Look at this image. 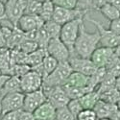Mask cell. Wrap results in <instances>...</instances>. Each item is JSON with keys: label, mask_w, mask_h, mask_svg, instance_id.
<instances>
[{"label": "cell", "mask_w": 120, "mask_h": 120, "mask_svg": "<svg viewBox=\"0 0 120 120\" xmlns=\"http://www.w3.org/2000/svg\"><path fill=\"white\" fill-rule=\"evenodd\" d=\"M42 2H39L38 0H29L27 2L25 9H24V15H38L41 9Z\"/></svg>", "instance_id": "cell-30"}, {"label": "cell", "mask_w": 120, "mask_h": 120, "mask_svg": "<svg viewBox=\"0 0 120 120\" xmlns=\"http://www.w3.org/2000/svg\"><path fill=\"white\" fill-rule=\"evenodd\" d=\"M23 99H24V93L22 92H14L4 95L1 98L2 114L22 109Z\"/></svg>", "instance_id": "cell-8"}, {"label": "cell", "mask_w": 120, "mask_h": 120, "mask_svg": "<svg viewBox=\"0 0 120 120\" xmlns=\"http://www.w3.org/2000/svg\"><path fill=\"white\" fill-rule=\"evenodd\" d=\"M27 1H29V0H27Z\"/></svg>", "instance_id": "cell-53"}, {"label": "cell", "mask_w": 120, "mask_h": 120, "mask_svg": "<svg viewBox=\"0 0 120 120\" xmlns=\"http://www.w3.org/2000/svg\"><path fill=\"white\" fill-rule=\"evenodd\" d=\"M113 53H114V56L117 57L118 59H120V44H118L114 49H113Z\"/></svg>", "instance_id": "cell-43"}, {"label": "cell", "mask_w": 120, "mask_h": 120, "mask_svg": "<svg viewBox=\"0 0 120 120\" xmlns=\"http://www.w3.org/2000/svg\"><path fill=\"white\" fill-rule=\"evenodd\" d=\"M55 120H76L73 114L69 112L67 107H63L56 109V118Z\"/></svg>", "instance_id": "cell-33"}, {"label": "cell", "mask_w": 120, "mask_h": 120, "mask_svg": "<svg viewBox=\"0 0 120 120\" xmlns=\"http://www.w3.org/2000/svg\"><path fill=\"white\" fill-rule=\"evenodd\" d=\"M4 17V3L0 2V19Z\"/></svg>", "instance_id": "cell-45"}, {"label": "cell", "mask_w": 120, "mask_h": 120, "mask_svg": "<svg viewBox=\"0 0 120 120\" xmlns=\"http://www.w3.org/2000/svg\"><path fill=\"white\" fill-rule=\"evenodd\" d=\"M97 119L98 118L93 109H83L76 117V120H97Z\"/></svg>", "instance_id": "cell-36"}, {"label": "cell", "mask_w": 120, "mask_h": 120, "mask_svg": "<svg viewBox=\"0 0 120 120\" xmlns=\"http://www.w3.org/2000/svg\"><path fill=\"white\" fill-rule=\"evenodd\" d=\"M0 27H1V23H0Z\"/></svg>", "instance_id": "cell-52"}, {"label": "cell", "mask_w": 120, "mask_h": 120, "mask_svg": "<svg viewBox=\"0 0 120 120\" xmlns=\"http://www.w3.org/2000/svg\"><path fill=\"white\" fill-rule=\"evenodd\" d=\"M114 87H116L115 86V78L107 75V77L98 85L95 90L98 92V94H101V93L108 91L109 89H112Z\"/></svg>", "instance_id": "cell-28"}, {"label": "cell", "mask_w": 120, "mask_h": 120, "mask_svg": "<svg viewBox=\"0 0 120 120\" xmlns=\"http://www.w3.org/2000/svg\"><path fill=\"white\" fill-rule=\"evenodd\" d=\"M52 3L64 9H77V0H52Z\"/></svg>", "instance_id": "cell-35"}, {"label": "cell", "mask_w": 120, "mask_h": 120, "mask_svg": "<svg viewBox=\"0 0 120 120\" xmlns=\"http://www.w3.org/2000/svg\"><path fill=\"white\" fill-rule=\"evenodd\" d=\"M99 98L100 100H102V101L106 103L116 105L118 100L120 99V90H118L116 87H114L112 89H109L108 91L99 94Z\"/></svg>", "instance_id": "cell-25"}, {"label": "cell", "mask_w": 120, "mask_h": 120, "mask_svg": "<svg viewBox=\"0 0 120 120\" xmlns=\"http://www.w3.org/2000/svg\"><path fill=\"white\" fill-rule=\"evenodd\" d=\"M39 2H46V1H52V0H38Z\"/></svg>", "instance_id": "cell-50"}, {"label": "cell", "mask_w": 120, "mask_h": 120, "mask_svg": "<svg viewBox=\"0 0 120 120\" xmlns=\"http://www.w3.org/2000/svg\"><path fill=\"white\" fill-rule=\"evenodd\" d=\"M49 41H50V37L45 32V30L43 29V27H41L38 30L37 38H36V42L38 43V48L46 50V47L48 45Z\"/></svg>", "instance_id": "cell-29"}, {"label": "cell", "mask_w": 120, "mask_h": 120, "mask_svg": "<svg viewBox=\"0 0 120 120\" xmlns=\"http://www.w3.org/2000/svg\"><path fill=\"white\" fill-rule=\"evenodd\" d=\"M88 82H89V76H86L84 74L72 71V73L69 75V77L67 78L66 82L64 86H88Z\"/></svg>", "instance_id": "cell-19"}, {"label": "cell", "mask_w": 120, "mask_h": 120, "mask_svg": "<svg viewBox=\"0 0 120 120\" xmlns=\"http://www.w3.org/2000/svg\"><path fill=\"white\" fill-rule=\"evenodd\" d=\"M112 120H120V111H117L113 113V115L112 116V118H111Z\"/></svg>", "instance_id": "cell-44"}, {"label": "cell", "mask_w": 120, "mask_h": 120, "mask_svg": "<svg viewBox=\"0 0 120 120\" xmlns=\"http://www.w3.org/2000/svg\"><path fill=\"white\" fill-rule=\"evenodd\" d=\"M53 11H54V4L52 3V1L42 2L41 9V12L38 14V16L41 17V19L43 22L52 20Z\"/></svg>", "instance_id": "cell-26"}, {"label": "cell", "mask_w": 120, "mask_h": 120, "mask_svg": "<svg viewBox=\"0 0 120 120\" xmlns=\"http://www.w3.org/2000/svg\"><path fill=\"white\" fill-rule=\"evenodd\" d=\"M115 86L118 90H120V75L115 79Z\"/></svg>", "instance_id": "cell-46"}, {"label": "cell", "mask_w": 120, "mask_h": 120, "mask_svg": "<svg viewBox=\"0 0 120 120\" xmlns=\"http://www.w3.org/2000/svg\"><path fill=\"white\" fill-rule=\"evenodd\" d=\"M13 66L14 64L11 60L10 49L8 48L0 49V73L12 76Z\"/></svg>", "instance_id": "cell-17"}, {"label": "cell", "mask_w": 120, "mask_h": 120, "mask_svg": "<svg viewBox=\"0 0 120 120\" xmlns=\"http://www.w3.org/2000/svg\"><path fill=\"white\" fill-rule=\"evenodd\" d=\"M18 112H19V111L5 113V114L2 115V117L0 120H17L18 119Z\"/></svg>", "instance_id": "cell-39"}, {"label": "cell", "mask_w": 120, "mask_h": 120, "mask_svg": "<svg viewBox=\"0 0 120 120\" xmlns=\"http://www.w3.org/2000/svg\"><path fill=\"white\" fill-rule=\"evenodd\" d=\"M109 3H111L112 6H114L120 11V0H109Z\"/></svg>", "instance_id": "cell-42"}, {"label": "cell", "mask_w": 120, "mask_h": 120, "mask_svg": "<svg viewBox=\"0 0 120 120\" xmlns=\"http://www.w3.org/2000/svg\"><path fill=\"white\" fill-rule=\"evenodd\" d=\"M2 108H1V98H0V119H1L2 117Z\"/></svg>", "instance_id": "cell-47"}, {"label": "cell", "mask_w": 120, "mask_h": 120, "mask_svg": "<svg viewBox=\"0 0 120 120\" xmlns=\"http://www.w3.org/2000/svg\"><path fill=\"white\" fill-rule=\"evenodd\" d=\"M46 55H47L46 50L38 48V49L36 50L35 52L27 55L26 64L29 65L30 67L36 66V65H38V64H39L42 63V60L44 59V57H45Z\"/></svg>", "instance_id": "cell-22"}, {"label": "cell", "mask_w": 120, "mask_h": 120, "mask_svg": "<svg viewBox=\"0 0 120 120\" xmlns=\"http://www.w3.org/2000/svg\"><path fill=\"white\" fill-rule=\"evenodd\" d=\"M14 92H21L20 79L17 76H10L2 88L0 89V98H2L6 94Z\"/></svg>", "instance_id": "cell-18"}, {"label": "cell", "mask_w": 120, "mask_h": 120, "mask_svg": "<svg viewBox=\"0 0 120 120\" xmlns=\"http://www.w3.org/2000/svg\"><path fill=\"white\" fill-rule=\"evenodd\" d=\"M42 27L45 30V32L48 34V36L50 37V38H56L60 37L62 26L58 24L57 22H55L53 20H49V21L44 22Z\"/></svg>", "instance_id": "cell-27"}, {"label": "cell", "mask_w": 120, "mask_h": 120, "mask_svg": "<svg viewBox=\"0 0 120 120\" xmlns=\"http://www.w3.org/2000/svg\"><path fill=\"white\" fill-rule=\"evenodd\" d=\"M97 120H112L111 118H100V119H97Z\"/></svg>", "instance_id": "cell-49"}, {"label": "cell", "mask_w": 120, "mask_h": 120, "mask_svg": "<svg viewBox=\"0 0 120 120\" xmlns=\"http://www.w3.org/2000/svg\"><path fill=\"white\" fill-rule=\"evenodd\" d=\"M100 45V35L98 31L89 33L85 29L84 23L81 24L78 38L74 43L73 53L78 57L89 59L94 50Z\"/></svg>", "instance_id": "cell-1"}, {"label": "cell", "mask_w": 120, "mask_h": 120, "mask_svg": "<svg viewBox=\"0 0 120 120\" xmlns=\"http://www.w3.org/2000/svg\"><path fill=\"white\" fill-rule=\"evenodd\" d=\"M63 88L69 99H79L86 93L92 91L88 86H63Z\"/></svg>", "instance_id": "cell-21"}, {"label": "cell", "mask_w": 120, "mask_h": 120, "mask_svg": "<svg viewBox=\"0 0 120 120\" xmlns=\"http://www.w3.org/2000/svg\"><path fill=\"white\" fill-rule=\"evenodd\" d=\"M99 100V94L96 90L89 91L83 95L81 98H79V101L84 109H93V108L95 107L96 103Z\"/></svg>", "instance_id": "cell-20"}, {"label": "cell", "mask_w": 120, "mask_h": 120, "mask_svg": "<svg viewBox=\"0 0 120 120\" xmlns=\"http://www.w3.org/2000/svg\"><path fill=\"white\" fill-rule=\"evenodd\" d=\"M116 108H117L118 111H120V99L118 100V102L116 103Z\"/></svg>", "instance_id": "cell-48"}, {"label": "cell", "mask_w": 120, "mask_h": 120, "mask_svg": "<svg viewBox=\"0 0 120 120\" xmlns=\"http://www.w3.org/2000/svg\"><path fill=\"white\" fill-rule=\"evenodd\" d=\"M119 18H120V16H119Z\"/></svg>", "instance_id": "cell-54"}, {"label": "cell", "mask_w": 120, "mask_h": 120, "mask_svg": "<svg viewBox=\"0 0 120 120\" xmlns=\"http://www.w3.org/2000/svg\"><path fill=\"white\" fill-rule=\"evenodd\" d=\"M105 69L108 76L116 79L120 75V59L113 56L111 61L108 63V64L105 66Z\"/></svg>", "instance_id": "cell-24"}, {"label": "cell", "mask_w": 120, "mask_h": 120, "mask_svg": "<svg viewBox=\"0 0 120 120\" xmlns=\"http://www.w3.org/2000/svg\"><path fill=\"white\" fill-rule=\"evenodd\" d=\"M43 21L37 15H23L17 21L15 27L22 33H28L38 30L43 25Z\"/></svg>", "instance_id": "cell-13"}, {"label": "cell", "mask_w": 120, "mask_h": 120, "mask_svg": "<svg viewBox=\"0 0 120 120\" xmlns=\"http://www.w3.org/2000/svg\"><path fill=\"white\" fill-rule=\"evenodd\" d=\"M0 74H1V73H0Z\"/></svg>", "instance_id": "cell-55"}, {"label": "cell", "mask_w": 120, "mask_h": 120, "mask_svg": "<svg viewBox=\"0 0 120 120\" xmlns=\"http://www.w3.org/2000/svg\"><path fill=\"white\" fill-rule=\"evenodd\" d=\"M68 63L74 72L81 73L86 76H91L97 69V67L89 59L81 58L74 54H70V57L68 59Z\"/></svg>", "instance_id": "cell-7"}, {"label": "cell", "mask_w": 120, "mask_h": 120, "mask_svg": "<svg viewBox=\"0 0 120 120\" xmlns=\"http://www.w3.org/2000/svg\"><path fill=\"white\" fill-rule=\"evenodd\" d=\"M93 111L96 113L98 119L100 118H112L113 113L117 111L116 105L106 103L102 100H99L96 103L95 107L93 108Z\"/></svg>", "instance_id": "cell-16"}, {"label": "cell", "mask_w": 120, "mask_h": 120, "mask_svg": "<svg viewBox=\"0 0 120 120\" xmlns=\"http://www.w3.org/2000/svg\"><path fill=\"white\" fill-rule=\"evenodd\" d=\"M72 71L73 70L68 61L60 62L54 70L43 79L41 89L47 90V89H50L52 87L63 86L65 84L69 75L72 73Z\"/></svg>", "instance_id": "cell-2"}, {"label": "cell", "mask_w": 120, "mask_h": 120, "mask_svg": "<svg viewBox=\"0 0 120 120\" xmlns=\"http://www.w3.org/2000/svg\"><path fill=\"white\" fill-rule=\"evenodd\" d=\"M45 101H47V98L41 88L38 89V90L33 91V92L24 93L22 109L26 112H34L36 109L41 104H43Z\"/></svg>", "instance_id": "cell-10"}, {"label": "cell", "mask_w": 120, "mask_h": 120, "mask_svg": "<svg viewBox=\"0 0 120 120\" xmlns=\"http://www.w3.org/2000/svg\"><path fill=\"white\" fill-rule=\"evenodd\" d=\"M10 76L9 75H5V74H0V89L2 88V86H4V84H5V82L8 80V78H9Z\"/></svg>", "instance_id": "cell-40"}, {"label": "cell", "mask_w": 120, "mask_h": 120, "mask_svg": "<svg viewBox=\"0 0 120 120\" xmlns=\"http://www.w3.org/2000/svg\"><path fill=\"white\" fill-rule=\"evenodd\" d=\"M99 11L109 21L114 20L116 18H119L120 16V11L118 9H116L114 6H112L111 3H106L101 8H99Z\"/></svg>", "instance_id": "cell-23"}, {"label": "cell", "mask_w": 120, "mask_h": 120, "mask_svg": "<svg viewBox=\"0 0 120 120\" xmlns=\"http://www.w3.org/2000/svg\"><path fill=\"white\" fill-rule=\"evenodd\" d=\"M17 120H36V118H35L33 112L20 109L18 112V119Z\"/></svg>", "instance_id": "cell-38"}, {"label": "cell", "mask_w": 120, "mask_h": 120, "mask_svg": "<svg viewBox=\"0 0 120 120\" xmlns=\"http://www.w3.org/2000/svg\"><path fill=\"white\" fill-rule=\"evenodd\" d=\"M59 62L57 61V60H55L53 57L51 56H49V55H46L44 57V59L42 60V66H43V69H44V71H45V74L46 76L49 75L50 73H51L54 69L57 67Z\"/></svg>", "instance_id": "cell-31"}, {"label": "cell", "mask_w": 120, "mask_h": 120, "mask_svg": "<svg viewBox=\"0 0 120 120\" xmlns=\"http://www.w3.org/2000/svg\"><path fill=\"white\" fill-rule=\"evenodd\" d=\"M86 12L78 9H64L61 7L54 6V11L52 15V20L57 22L61 26L64 24L72 21L74 19L83 18Z\"/></svg>", "instance_id": "cell-5"}, {"label": "cell", "mask_w": 120, "mask_h": 120, "mask_svg": "<svg viewBox=\"0 0 120 120\" xmlns=\"http://www.w3.org/2000/svg\"><path fill=\"white\" fill-rule=\"evenodd\" d=\"M46 52L47 55L53 57L59 63L67 62L70 57V51L59 38H50L46 47Z\"/></svg>", "instance_id": "cell-6"}, {"label": "cell", "mask_w": 120, "mask_h": 120, "mask_svg": "<svg viewBox=\"0 0 120 120\" xmlns=\"http://www.w3.org/2000/svg\"><path fill=\"white\" fill-rule=\"evenodd\" d=\"M88 20L91 21L97 28V31L99 32V35H100V45L101 46L114 49L118 44H120V36H116L112 34L109 29L108 30L105 29L96 20H93V19H90V18H88Z\"/></svg>", "instance_id": "cell-11"}, {"label": "cell", "mask_w": 120, "mask_h": 120, "mask_svg": "<svg viewBox=\"0 0 120 120\" xmlns=\"http://www.w3.org/2000/svg\"><path fill=\"white\" fill-rule=\"evenodd\" d=\"M109 30L112 34L116 36H120V18H116L114 20H112L109 23Z\"/></svg>", "instance_id": "cell-37"}, {"label": "cell", "mask_w": 120, "mask_h": 120, "mask_svg": "<svg viewBox=\"0 0 120 120\" xmlns=\"http://www.w3.org/2000/svg\"><path fill=\"white\" fill-rule=\"evenodd\" d=\"M0 2H2V3H5V2H6V0H0Z\"/></svg>", "instance_id": "cell-51"}, {"label": "cell", "mask_w": 120, "mask_h": 120, "mask_svg": "<svg viewBox=\"0 0 120 120\" xmlns=\"http://www.w3.org/2000/svg\"><path fill=\"white\" fill-rule=\"evenodd\" d=\"M43 92L46 95L47 101L51 103L56 108V109L65 107L69 102V100H70L66 95L63 86L52 87L50 89H47V90H43Z\"/></svg>", "instance_id": "cell-12"}, {"label": "cell", "mask_w": 120, "mask_h": 120, "mask_svg": "<svg viewBox=\"0 0 120 120\" xmlns=\"http://www.w3.org/2000/svg\"><path fill=\"white\" fill-rule=\"evenodd\" d=\"M20 88L22 93H29L41 88L42 78L34 70H29L20 78Z\"/></svg>", "instance_id": "cell-9"}, {"label": "cell", "mask_w": 120, "mask_h": 120, "mask_svg": "<svg viewBox=\"0 0 120 120\" xmlns=\"http://www.w3.org/2000/svg\"><path fill=\"white\" fill-rule=\"evenodd\" d=\"M82 23H83V18H78L64 24L61 28V33H60L59 38L68 48V50L70 51V54L73 53L74 43L78 38L80 26H81Z\"/></svg>", "instance_id": "cell-3"}, {"label": "cell", "mask_w": 120, "mask_h": 120, "mask_svg": "<svg viewBox=\"0 0 120 120\" xmlns=\"http://www.w3.org/2000/svg\"><path fill=\"white\" fill-rule=\"evenodd\" d=\"M36 120H55L56 108L48 101L41 104L33 112Z\"/></svg>", "instance_id": "cell-15"}, {"label": "cell", "mask_w": 120, "mask_h": 120, "mask_svg": "<svg viewBox=\"0 0 120 120\" xmlns=\"http://www.w3.org/2000/svg\"><path fill=\"white\" fill-rule=\"evenodd\" d=\"M66 107L69 109V112L73 114V116L75 118L84 109L82 105H81V103H80V101H79V99H70L69 100V102L67 103Z\"/></svg>", "instance_id": "cell-34"}, {"label": "cell", "mask_w": 120, "mask_h": 120, "mask_svg": "<svg viewBox=\"0 0 120 120\" xmlns=\"http://www.w3.org/2000/svg\"><path fill=\"white\" fill-rule=\"evenodd\" d=\"M3 48H7V44H6V39L4 38L1 31H0V49Z\"/></svg>", "instance_id": "cell-41"}, {"label": "cell", "mask_w": 120, "mask_h": 120, "mask_svg": "<svg viewBox=\"0 0 120 120\" xmlns=\"http://www.w3.org/2000/svg\"><path fill=\"white\" fill-rule=\"evenodd\" d=\"M113 56H114V53L112 48L98 46L94 50V52L91 54L89 60L93 63V64L97 68H101V67L105 68V66L108 64V63L111 61Z\"/></svg>", "instance_id": "cell-14"}, {"label": "cell", "mask_w": 120, "mask_h": 120, "mask_svg": "<svg viewBox=\"0 0 120 120\" xmlns=\"http://www.w3.org/2000/svg\"><path fill=\"white\" fill-rule=\"evenodd\" d=\"M18 49L20 50V51H22L23 53L28 55V54H31V53L35 52L37 49H38V43L36 41H29V39H24Z\"/></svg>", "instance_id": "cell-32"}, {"label": "cell", "mask_w": 120, "mask_h": 120, "mask_svg": "<svg viewBox=\"0 0 120 120\" xmlns=\"http://www.w3.org/2000/svg\"><path fill=\"white\" fill-rule=\"evenodd\" d=\"M27 0H6L4 3V17L15 27L23 15Z\"/></svg>", "instance_id": "cell-4"}]
</instances>
